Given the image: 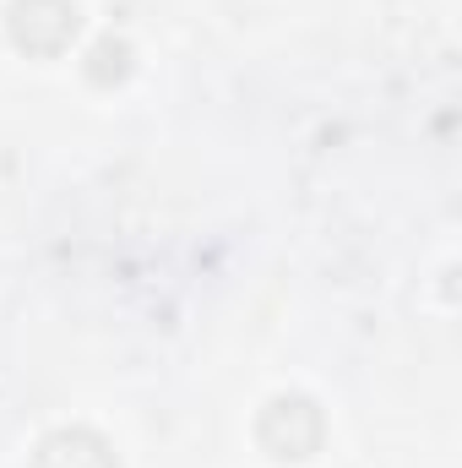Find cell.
Returning a JSON list of instances; mask_svg holds the SVG:
<instances>
[{
    "mask_svg": "<svg viewBox=\"0 0 462 468\" xmlns=\"http://www.w3.org/2000/svg\"><path fill=\"white\" fill-rule=\"evenodd\" d=\"M71 452H77V458H66V441H60V436H49L38 463H44V468H115V463H110V452H104V441H93V436H82V431L71 436Z\"/></svg>",
    "mask_w": 462,
    "mask_h": 468,
    "instance_id": "6da1fadb",
    "label": "cell"
}]
</instances>
